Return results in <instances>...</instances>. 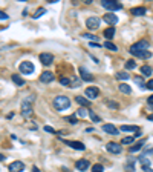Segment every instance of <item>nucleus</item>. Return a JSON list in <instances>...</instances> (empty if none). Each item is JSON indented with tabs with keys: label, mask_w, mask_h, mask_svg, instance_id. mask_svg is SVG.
<instances>
[{
	"label": "nucleus",
	"mask_w": 153,
	"mask_h": 172,
	"mask_svg": "<svg viewBox=\"0 0 153 172\" xmlns=\"http://www.w3.org/2000/svg\"><path fill=\"white\" fill-rule=\"evenodd\" d=\"M52 105H54V108H55L57 111H64V109H67V108L70 106V100H69L66 95H57V97L54 98Z\"/></svg>",
	"instance_id": "obj_1"
},
{
	"label": "nucleus",
	"mask_w": 153,
	"mask_h": 172,
	"mask_svg": "<svg viewBox=\"0 0 153 172\" xmlns=\"http://www.w3.org/2000/svg\"><path fill=\"white\" fill-rule=\"evenodd\" d=\"M31 103H32V97H31V98L28 97L26 100L21 102V109H20V111H21V115H23L24 118H28V117L32 115V105H31Z\"/></svg>",
	"instance_id": "obj_2"
},
{
	"label": "nucleus",
	"mask_w": 153,
	"mask_h": 172,
	"mask_svg": "<svg viewBox=\"0 0 153 172\" xmlns=\"http://www.w3.org/2000/svg\"><path fill=\"white\" fill-rule=\"evenodd\" d=\"M101 6L104 9H109V11H118V9H122V5L116 0H103L101 2Z\"/></svg>",
	"instance_id": "obj_3"
},
{
	"label": "nucleus",
	"mask_w": 153,
	"mask_h": 172,
	"mask_svg": "<svg viewBox=\"0 0 153 172\" xmlns=\"http://www.w3.org/2000/svg\"><path fill=\"white\" fill-rule=\"evenodd\" d=\"M148 46H150L148 40H139V42H136L130 46V52L132 51H147Z\"/></svg>",
	"instance_id": "obj_4"
},
{
	"label": "nucleus",
	"mask_w": 153,
	"mask_h": 172,
	"mask_svg": "<svg viewBox=\"0 0 153 172\" xmlns=\"http://www.w3.org/2000/svg\"><path fill=\"white\" fill-rule=\"evenodd\" d=\"M34 65H32V62H21L20 63V72L21 74H24V76H31V74L34 72Z\"/></svg>",
	"instance_id": "obj_5"
},
{
	"label": "nucleus",
	"mask_w": 153,
	"mask_h": 172,
	"mask_svg": "<svg viewBox=\"0 0 153 172\" xmlns=\"http://www.w3.org/2000/svg\"><path fill=\"white\" fill-rule=\"evenodd\" d=\"M106 149H107V152L115 154V155H118V154H121V152H122L121 144H119V143H115V141H109V143L106 144Z\"/></svg>",
	"instance_id": "obj_6"
},
{
	"label": "nucleus",
	"mask_w": 153,
	"mask_h": 172,
	"mask_svg": "<svg viewBox=\"0 0 153 172\" xmlns=\"http://www.w3.org/2000/svg\"><path fill=\"white\" fill-rule=\"evenodd\" d=\"M63 143H66L69 147H72V149L75 151H84L86 149V146L81 143V141H73V140H64V138H60Z\"/></svg>",
	"instance_id": "obj_7"
},
{
	"label": "nucleus",
	"mask_w": 153,
	"mask_h": 172,
	"mask_svg": "<svg viewBox=\"0 0 153 172\" xmlns=\"http://www.w3.org/2000/svg\"><path fill=\"white\" fill-rule=\"evenodd\" d=\"M38 59H40L41 65H44V66H50V65L54 63V56L49 54V52H41L38 56Z\"/></svg>",
	"instance_id": "obj_8"
},
{
	"label": "nucleus",
	"mask_w": 153,
	"mask_h": 172,
	"mask_svg": "<svg viewBox=\"0 0 153 172\" xmlns=\"http://www.w3.org/2000/svg\"><path fill=\"white\" fill-rule=\"evenodd\" d=\"M86 26H87V29H98L99 28V19L98 17H89L87 20H86Z\"/></svg>",
	"instance_id": "obj_9"
},
{
	"label": "nucleus",
	"mask_w": 153,
	"mask_h": 172,
	"mask_svg": "<svg viewBox=\"0 0 153 172\" xmlns=\"http://www.w3.org/2000/svg\"><path fill=\"white\" fill-rule=\"evenodd\" d=\"M8 169H9V172H23L24 163H23V161H12Z\"/></svg>",
	"instance_id": "obj_10"
},
{
	"label": "nucleus",
	"mask_w": 153,
	"mask_h": 172,
	"mask_svg": "<svg viewBox=\"0 0 153 172\" xmlns=\"http://www.w3.org/2000/svg\"><path fill=\"white\" fill-rule=\"evenodd\" d=\"M78 71H80V79H81V80H84V82H92V80H93V76H92V74H90L86 68L81 66Z\"/></svg>",
	"instance_id": "obj_11"
},
{
	"label": "nucleus",
	"mask_w": 153,
	"mask_h": 172,
	"mask_svg": "<svg viewBox=\"0 0 153 172\" xmlns=\"http://www.w3.org/2000/svg\"><path fill=\"white\" fill-rule=\"evenodd\" d=\"M54 79H55V76L50 71H46V72H43L40 76V82L41 83H50V82H54Z\"/></svg>",
	"instance_id": "obj_12"
},
{
	"label": "nucleus",
	"mask_w": 153,
	"mask_h": 172,
	"mask_svg": "<svg viewBox=\"0 0 153 172\" xmlns=\"http://www.w3.org/2000/svg\"><path fill=\"white\" fill-rule=\"evenodd\" d=\"M103 131L106 134H110V135H118V129L115 128V125H112V123H106V125H103Z\"/></svg>",
	"instance_id": "obj_13"
},
{
	"label": "nucleus",
	"mask_w": 153,
	"mask_h": 172,
	"mask_svg": "<svg viewBox=\"0 0 153 172\" xmlns=\"http://www.w3.org/2000/svg\"><path fill=\"white\" fill-rule=\"evenodd\" d=\"M99 95V89L98 88H95V86H90V88H86V97L87 98H96Z\"/></svg>",
	"instance_id": "obj_14"
},
{
	"label": "nucleus",
	"mask_w": 153,
	"mask_h": 172,
	"mask_svg": "<svg viewBox=\"0 0 153 172\" xmlns=\"http://www.w3.org/2000/svg\"><path fill=\"white\" fill-rule=\"evenodd\" d=\"M103 20H104L106 23H109L110 26H113V25L118 23V17H116V14H104Z\"/></svg>",
	"instance_id": "obj_15"
},
{
	"label": "nucleus",
	"mask_w": 153,
	"mask_h": 172,
	"mask_svg": "<svg viewBox=\"0 0 153 172\" xmlns=\"http://www.w3.org/2000/svg\"><path fill=\"white\" fill-rule=\"evenodd\" d=\"M75 167L78 170H86V169H89V161L86 158H81V160H78L75 163Z\"/></svg>",
	"instance_id": "obj_16"
},
{
	"label": "nucleus",
	"mask_w": 153,
	"mask_h": 172,
	"mask_svg": "<svg viewBox=\"0 0 153 172\" xmlns=\"http://www.w3.org/2000/svg\"><path fill=\"white\" fill-rule=\"evenodd\" d=\"M130 54H133L135 57H138V59H150L151 57V52L150 51H132Z\"/></svg>",
	"instance_id": "obj_17"
},
{
	"label": "nucleus",
	"mask_w": 153,
	"mask_h": 172,
	"mask_svg": "<svg viewBox=\"0 0 153 172\" xmlns=\"http://www.w3.org/2000/svg\"><path fill=\"white\" fill-rule=\"evenodd\" d=\"M145 12H147V9H145L144 6H136V8H132V9H130V14H132V15H136V17L144 15Z\"/></svg>",
	"instance_id": "obj_18"
},
{
	"label": "nucleus",
	"mask_w": 153,
	"mask_h": 172,
	"mask_svg": "<svg viewBox=\"0 0 153 172\" xmlns=\"http://www.w3.org/2000/svg\"><path fill=\"white\" fill-rule=\"evenodd\" d=\"M119 131H122V132H139V128L138 126H130V125H122L119 128Z\"/></svg>",
	"instance_id": "obj_19"
},
{
	"label": "nucleus",
	"mask_w": 153,
	"mask_h": 172,
	"mask_svg": "<svg viewBox=\"0 0 153 172\" xmlns=\"http://www.w3.org/2000/svg\"><path fill=\"white\" fill-rule=\"evenodd\" d=\"M75 102L78 103V105H81L83 108H87V106L90 105V102L87 100V98H84V97H81V95H76V97H75Z\"/></svg>",
	"instance_id": "obj_20"
},
{
	"label": "nucleus",
	"mask_w": 153,
	"mask_h": 172,
	"mask_svg": "<svg viewBox=\"0 0 153 172\" xmlns=\"http://www.w3.org/2000/svg\"><path fill=\"white\" fill-rule=\"evenodd\" d=\"M145 143V138H142V140H139L136 144H133V146H130V152H138V151H141L142 149V144Z\"/></svg>",
	"instance_id": "obj_21"
},
{
	"label": "nucleus",
	"mask_w": 153,
	"mask_h": 172,
	"mask_svg": "<svg viewBox=\"0 0 153 172\" xmlns=\"http://www.w3.org/2000/svg\"><path fill=\"white\" fill-rule=\"evenodd\" d=\"M115 77L116 80H121V82H125V80H129V72H125V71H121V72H116L115 74Z\"/></svg>",
	"instance_id": "obj_22"
},
{
	"label": "nucleus",
	"mask_w": 153,
	"mask_h": 172,
	"mask_svg": "<svg viewBox=\"0 0 153 172\" xmlns=\"http://www.w3.org/2000/svg\"><path fill=\"white\" fill-rule=\"evenodd\" d=\"M11 79H12V82L17 85V86H23L24 85V80L18 76V74H12V76H11Z\"/></svg>",
	"instance_id": "obj_23"
},
{
	"label": "nucleus",
	"mask_w": 153,
	"mask_h": 172,
	"mask_svg": "<svg viewBox=\"0 0 153 172\" xmlns=\"http://www.w3.org/2000/svg\"><path fill=\"white\" fill-rule=\"evenodd\" d=\"M118 89H119V92H122V94H130V92H132V88L127 85V83H121V85L118 86Z\"/></svg>",
	"instance_id": "obj_24"
},
{
	"label": "nucleus",
	"mask_w": 153,
	"mask_h": 172,
	"mask_svg": "<svg viewBox=\"0 0 153 172\" xmlns=\"http://www.w3.org/2000/svg\"><path fill=\"white\" fill-rule=\"evenodd\" d=\"M141 74H142V76H145V77H148V76H151V74H153V71H151V68L148 65H144V66H141Z\"/></svg>",
	"instance_id": "obj_25"
},
{
	"label": "nucleus",
	"mask_w": 153,
	"mask_h": 172,
	"mask_svg": "<svg viewBox=\"0 0 153 172\" xmlns=\"http://www.w3.org/2000/svg\"><path fill=\"white\" fill-rule=\"evenodd\" d=\"M113 35H115V26H109L104 31V39H113Z\"/></svg>",
	"instance_id": "obj_26"
},
{
	"label": "nucleus",
	"mask_w": 153,
	"mask_h": 172,
	"mask_svg": "<svg viewBox=\"0 0 153 172\" xmlns=\"http://www.w3.org/2000/svg\"><path fill=\"white\" fill-rule=\"evenodd\" d=\"M80 86H81V79H78V77L70 79V88H80Z\"/></svg>",
	"instance_id": "obj_27"
},
{
	"label": "nucleus",
	"mask_w": 153,
	"mask_h": 172,
	"mask_svg": "<svg viewBox=\"0 0 153 172\" xmlns=\"http://www.w3.org/2000/svg\"><path fill=\"white\" fill-rule=\"evenodd\" d=\"M133 80H135V83H136V85H138V86H139L141 89H147V86H145V83H144V79H142V77L136 76V77H135Z\"/></svg>",
	"instance_id": "obj_28"
},
{
	"label": "nucleus",
	"mask_w": 153,
	"mask_h": 172,
	"mask_svg": "<svg viewBox=\"0 0 153 172\" xmlns=\"http://www.w3.org/2000/svg\"><path fill=\"white\" fill-rule=\"evenodd\" d=\"M103 46H104L106 49H110V51H115V52L118 51V46H116V45H113V43H112V42H109V40H107V42H104V45H103Z\"/></svg>",
	"instance_id": "obj_29"
},
{
	"label": "nucleus",
	"mask_w": 153,
	"mask_h": 172,
	"mask_svg": "<svg viewBox=\"0 0 153 172\" xmlns=\"http://www.w3.org/2000/svg\"><path fill=\"white\" fill-rule=\"evenodd\" d=\"M86 115H89V111H87L86 108H80L78 111L75 112V117H81V118H83V117H86Z\"/></svg>",
	"instance_id": "obj_30"
},
{
	"label": "nucleus",
	"mask_w": 153,
	"mask_h": 172,
	"mask_svg": "<svg viewBox=\"0 0 153 172\" xmlns=\"http://www.w3.org/2000/svg\"><path fill=\"white\" fill-rule=\"evenodd\" d=\"M124 66H125L127 71H130V69H135L136 68V63H135V60H127Z\"/></svg>",
	"instance_id": "obj_31"
},
{
	"label": "nucleus",
	"mask_w": 153,
	"mask_h": 172,
	"mask_svg": "<svg viewBox=\"0 0 153 172\" xmlns=\"http://www.w3.org/2000/svg\"><path fill=\"white\" fill-rule=\"evenodd\" d=\"M44 12H46V9H44V8H38V9H37V11L32 14V19H40V17H41Z\"/></svg>",
	"instance_id": "obj_32"
},
{
	"label": "nucleus",
	"mask_w": 153,
	"mask_h": 172,
	"mask_svg": "<svg viewBox=\"0 0 153 172\" xmlns=\"http://www.w3.org/2000/svg\"><path fill=\"white\" fill-rule=\"evenodd\" d=\"M92 172H104V166L99 164V163H96V164L92 166Z\"/></svg>",
	"instance_id": "obj_33"
},
{
	"label": "nucleus",
	"mask_w": 153,
	"mask_h": 172,
	"mask_svg": "<svg viewBox=\"0 0 153 172\" xmlns=\"http://www.w3.org/2000/svg\"><path fill=\"white\" fill-rule=\"evenodd\" d=\"M129 163H127L125 166H124V169L125 170H129V172H133L135 170V166H133V160H127Z\"/></svg>",
	"instance_id": "obj_34"
},
{
	"label": "nucleus",
	"mask_w": 153,
	"mask_h": 172,
	"mask_svg": "<svg viewBox=\"0 0 153 172\" xmlns=\"http://www.w3.org/2000/svg\"><path fill=\"white\" fill-rule=\"evenodd\" d=\"M81 37H83V39H87V40H92V42L96 40V35H93V34H90V32H83Z\"/></svg>",
	"instance_id": "obj_35"
},
{
	"label": "nucleus",
	"mask_w": 153,
	"mask_h": 172,
	"mask_svg": "<svg viewBox=\"0 0 153 172\" xmlns=\"http://www.w3.org/2000/svg\"><path fill=\"white\" fill-rule=\"evenodd\" d=\"M106 105H107L109 108H112V109H118V108H119V105H118L116 102H113V100H106Z\"/></svg>",
	"instance_id": "obj_36"
},
{
	"label": "nucleus",
	"mask_w": 153,
	"mask_h": 172,
	"mask_svg": "<svg viewBox=\"0 0 153 172\" xmlns=\"http://www.w3.org/2000/svg\"><path fill=\"white\" fill-rule=\"evenodd\" d=\"M89 118L92 120V121H95V123H98V121H101V118L95 114V112H92V111H89Z\"/></svg>",
	"instance_id": "obj_37"
},
{
	"label": "nucleus",
	"mask_w": 153,
	"mask_h": 172,
	"mask_svg": "<svg viewBox=\"0 0 153 172\" xmlns=\"http://www.w3.org/2000/svg\"><path fill=\"white\" fill-rule=\"evenodd\" d=\"M60 83H61L63 86H70V79H67V77H60Z\"/></svg>",
	"instance_id": "obj_38"
},
{
	"label": "nucleus",
	"mask_w": 153,
	"mask_h": 172,
	"mask_svg": "<svg viewBox=\"0 0 153 172\" xmlns=\"http://www.w3.org/2000/svg\"><path fill=\"white\" fill-rule=\"evenodd\" d=\"M121 143H122V144H132V143H133V137H124V138L121 140Z\"/></svg>",
	"instance_id": "obj_39"
},
{
	"label": "nucleus",
	"mask_w": 153,
	"mask_h": 172,
	"mask_svg": "<svg viewBox=\"0 0 153 172\" xmlns=\"http://www.w3.org/2000/svg\"><path fill=\"white\" fill-rule=\"evenodd\" d=\"M66 120H67L69 123H72V125H76V123H78V120H76L75 115H69V117H66Z\"/></svg>",
	"instance_id": "obj_40"
},
{
	"label": "nucleus",
	"mask_w": 153,
	"mask_h": 172,
	"mask_svg": "<svg viewBox=\"0 0 153 172\" xmlns=\"http://www.w3.org/2000/svg\"><path fill=\"white\" fill-rule=\"evenodd\" d=\"M141 155H144V157H147V155H153V147H150V149H144Z\"/></svg>",
	"instance_id": "obj_41"
},
{
	"label": "nucleus",
	"mask_w": 153,
	"mask_h": 172,
	"mask_svg": "<svg viewBox=\"0 0 153 172\" xmlns=\"http://www.w3.org/2000/svg\"><path fill=\"white\" fill-rule=\"evenodd\" d=\"M9 19V15L6 14V12H3V11H0V20H8Z\"/></svg>",
	"instance_id": "obj_42"
},
{
	"label": "nucleus",
	"mask_w": 153,
	"mask_h": 172,
	"mask_svg": "<svg viewBox=\"0 0 153 172\" xmlns=\"http://www.w3.org/2000/svg\"><path fill=\"white\" fill-rule=\"evenodd\" d=\"M145 86H147V89H150V91H153V79H151V80H148V82L145 83Z\"/></svg>",
	"instance_id": "obj_43"
},
{
	"label": "nucleus",
	"mask_w": 153,
	"mask_h": 172,
	"mask_svg": "<svg viewBox=\"0 0 153 172\" xmlns=\"http://www.w3.org/2000/svg\"><path fill=\"white\" fill-rule=\"evenodd\" d=\"M44 131H46V132H50V134H57L52 128H49V126H46V128H44Z\"/></svg>",
	"instance_id": "obj_44"
},
{
	"label": "nucleus",
	"mask_w": 153,
	"mask_h": 172,
	"mask_svg": "<svg viewBox=\"0 0 153 172\" xmlns=\"http://www.w3.org/2000/svg\"><path fill=\"white\" fill-rule=\"evenodd\" d=\"M153 103V95H150L148 98H147V105H151Z\"/></svg>",
	"instance_id": "obj_45"
},
{
	"label": "nucleus",
	"mask_w": 153,
	"mask_h": 172,
	"mask_svg": "<svg viewBox=\"0 0 153 172\" xmlns=\"http://www.w3.org/2000/svg\"><path fill=\"white\" fill-rule=\"evenodd\" d=\"M89 45H90V46H93V48H98V46H101V45H98V43H95V42H90Z\"/></svg>",
	"instance_id": "obj_46"
},
{
	"label": "nucleus",
	"mask_w": 153,
	"mask_h": 172,
	"mask_svg": "<svg viewBox=\"0 0 153 172\" xmlns=\"http://www.w3.org/2000/svg\"><path fill=\"white\" fill-rule=\"evenodd\" d=\"M5 158H6V157H5L3 154H0V161H5Z\"/></svg>",
	"instance_id": "obj_47"
},
{
	"label": "nucleus",
	"mask_w": 153,
	"mask_h": 172,
	"mask_svg": "<svg viewBox=\"0 0 153 172\" xmlns=\"http://www.w3.org/2000/svg\"><path fill=\"white\" fill-rule=\"evenodd\" d=\"M147 120H150V121H153V114H150V115L147 117Z\"/></svg>",
	"instance_id": "obj_48"
},
{
	"label": "nucleus",
	"mask_w": 153,
	"mask_h": 172,
	"mask_svg": "<svg viewBox=\"0 0 153 172\" xmlns=\"http://www.w3.org/2000/svg\"><path fill=\"white\" fill-rule=\"evenodd\" d=\"M34 172H40V170H38V167H34Z\"/></svg>",
	"instance_id": "obj_49"
},
{
	"label": "nucleus",
	"mask_w": 153,
	"mask_h": 172,
	"mask_svg": "<svg viewBox=\"0 0 153 172\" xmlns=\"http://www.w3.org/2000/svg\"><path fill=\"white\" fill-rule=\"evenodd\" d=\"M148 106H150V108H151V109H153V103H151V105H148Z\"/></svg>",
	"instance_id": "obj_50"
}]
</instances>
